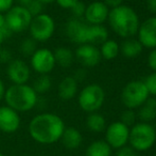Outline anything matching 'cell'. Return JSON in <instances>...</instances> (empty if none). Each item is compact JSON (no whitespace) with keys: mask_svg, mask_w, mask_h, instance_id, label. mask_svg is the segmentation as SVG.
Listing matches in <instances>:
<instances>
[{"mask_svg":"<svg viewBox=\"0 0 156 156\" xmlns=\"http://www.w3.org/2000/svg\"><path fill=\"white\" fill-rule=\"evenodd\" d=\"M65 122L53 112H41L31 119L28 125L30 137L39 144H53L61 140Z\"/></svg>","mask_w":156,"mask_h":156,"instance_id":"obj_1","label":"cell"},{"mask_svg":"<svg viewBox=\"0 0 156 156\" xmlns=\"http://www.w3.org/2000/svg\"><path fill=\"white\" fill-rule=\"evenodd\" d=\"M107 21L111 29L122 39L134 38L140 25L138 14L129 6H121L109 9Z\"/></svg>","mask_w":156,"mask_h":156,"instance_id":"obj_2","label":"cell"},{"mask_svg":"<svg viewBox=\"0 0 156 156\" xmlns=\"http://www.w3.org/2000/svg\"><path fill=\"white\" fill-rule=\"evenodd\" d=\"M38 94L28 83L11 85L5 89L3 101L5 105L17 112H27L34 109L38 104Z\"/></svg>","mask_w":156,"mask_h":156,"instance_id":"obj_3","label":"cell"},{"mask_svg":"<svg viewBox=\"0 0 156 156\" xmlns=\"http://www.w3.org/2000/svg\"><path fill=\"white\" fill-rule=\"evenodd\" d=\"M156 142V128L151 123L136 122L129 127V143L136 152L150 150Z\"/></svg>","mask_w":156,"mask_h":156,"instance_id":"obj_4","label":"cell"},{"mask_svg":"<svg viewBox=\"0 0 156 156\" xmlns=\"http://www.w3.org/2000/svg\"><path fill=\"white\" fill-rule=\"evenodd\" d=\"M105 101L104 89L99 83H89L85 86L78 94L79 107L87 113L100 110Z\"/></svg>","mask_w":156,"mask_h":156,"instance_id":"obj_5","label":"cell"},{"mask_svg":"<svg viewBox=\"0 0 156 156\" xmlns=\"http://www.w3.org/2000/svg\"><path fill=\"white\" fill-rule=\"evenodd\" d=\"M150 94L146 85L141 80H132L127 82L121 91V102L125 108L137 109L148 98Z\"/></svg>","mask_w":156,"mask_h":156,"instance_id":"obj_6","label":"cell"},{"mask_svg":"<svg viewBox=\"0 0 156 156\" xmlns=\"http://www.w3.org/2000/svg\"><path fill=\"white\" fill-rule=\"evenodd\" d=\"M28 30L30 38L37 43L47 42L53 36L55 32V21L51 15L43 12L36 16H33Z\"/></svg>","mask_w":156,"mask_h":156,"instance_id":"obj_7","label":"cell"},{"mask_svg":"<svg viewBox=\"0 0 156 156\" xmlns=\"http://www.w3.org/2000/svg\"><path fill=\"white\" fill-rule=\"evenodd\" d=\"M6 26L13 33H21L29 29L33 16L26 6H13L6 13H4Z\"/></svg>","mask_w":156,"mask_h":156,"instance_id":"obj_8","label":"cell"},{"mask_svg":"<svg viewBox=\"0 0 156 156\" xmlns=\"http://www.w3.org/2000/svg\"><path fill=\"white\" fill-rule=\"evenodd\" d=\"M55 65L53 51L49 48H37L30 57V67L38 75H49Z\"/></svg>","mask_w":156,"mask_h":156,"instance_id":"obj_9","label":"cell"},{"mask_svg":"<svg viewBox=\"0 0 156 156\" xmlns=\"http://www.w3.org/2000/svg\"><path fill=\"white\" fill-rule=\"evenodd\" d=\"M129 127L121 121H115L105 128V141L113 150H118L129 143Z\"/></svg>","mask_w":156,"mask_h":156,"instance_id":"obj_10","label":"cell"},{"mask_svg":"<svg viewBox=\"0 0 156 156\" xmlns=\"http://www.w3.org/2000/svg\"><path fill=\"white\" fill-rule=\"evenodd\" d=\"M6 76L12 85L27 83L31 76V67L23 59H13L8 63Z\"/></svg>","mask_w":156,"mask_h":156,"instance_id":"obj_11","label":"cell"},{"mask_svg":"<svg viewBox=\"0 0 156 156\" xmlns=\"http://www.w3.org/2000/svg\"><path fill=\"white\" fill-rule=\"evenodd\" d=\"M74 58L84 67H97L102 60L100 50L93 44H81L74 51Z\"/></svg>","mask_w":156,"mask_h":156,"instance_id":"obj_12","label":"cell"},{"mask_svg":"<svg viewBox=\"0 0 156 156\" xmlns=\"http://www.w3.org/2000/svg\"><path fill=\"white\" fill-rule=\"evenodd\" d=\"M136 36L144 48H156V15L140 23Z\"/></svg>","mask_w":156,"mask_h":156,"instance_id":"obj_13","label":"cell"},{"mask_svg":"<svg viewBox=\"0 0 156 156\" xmlns=\"http://www.w3.org/2000/svg\"><path fill=\"white\" fill-rule=\"evenodd\" d=\"M88 24L83 21L80 18H73L66 23L65 34L70 42L76 44H87V31H88Z\"/></svg>","mask_w":156,"mask_h":156,"instance_id":"obj_14","label":"cell"},{"mask_svg":"<svg viewBox=\"0 0 156 156\" xmlns=\"http://www.w3.org/2000/svg\"><path fill=\"white\" fill-rule=\"evenodd\" d=\"M109 9L103 1H93L86 6L84 13L85 21L88 25H103L107 21Z\"/></svg>","mask_w":156,"mask_h":156,"instance_id":"obj_15","label":"cell"},{"mask_svg":"<svg viewBox=\"0 0 156 156\" xmlns=\"http://www.w3.org/2000/svg\"><path fill=\"white\" fill-rule=\"evenodd\" d=\"M21 119L19 112L11 107L0 106V131L4 134H14L19 129Z\"/></svg>","mask_w":156,"mask_h":156,"instance_id":"obj_16","label":"cell"},{"mask_svg":"<svg viewBox=\"0 0 156 156\" xmlns=\"http://www.w3.org/2000/svg\"><path fill=\"white\" fill-rule=\"evenodd\" d=\"M79 82L73 76H66L58 86V95L63 101H70L78 94Z\"/></svg>","mask_w":156,"mask_h":156,"instance_id":"obj_17","label":"cell"},{"mask_svg":"<svg viewBox=\"0 0 156 156\" xmlns=\"http://www.w3.org/2000/svg\"><path fill=\"white\" fill-rule=\"evenodd\" d=\"M60 141L67 150H76L82 144L83 136L81 131L76 127H65Z\"/></svg>","mask_w":156,"mask_h":156,"instance_id":"obj_18","label":"cell"},{"mask_svg":"<svg viewBox=\"0 0 156 156\" xmlns=\"http://www.w3.org/2000/svg\"><path fill=\"white\" fill-rule=\"evenodd\" d=\"M137 120L140 122L151 123L156 119V98L150 96L144 104L137 108Z\"/></svg>","mask_w":156,"mask_h":156,"instance_id":"obj_19","label":"cell"},{"mask_svg":"<svg viewBox=\"0 0 156 156\" xmlns=\"http://www.w3.org/2000/svg\"><path fill=\"white\" fill-rule=\"evenodd\" d=\"M120 45V54L125 58L133 59L138 57L142 52V45L140 42L135 38H127L122 41Z\"/></svg>","mask_w":156,"mask_h":156,"instance_id":"obj_20","label":"cell"},{"mask_svg":"<svg viewBox=\"0 0 156 156\" xmlns=\"http://www.w3.org/2000/svg\"><path fill=\"white\" fill-rule=\"evenodd\" d=\"M108 39V31L103 25H89L87 31V44H102Z\"/></svg>","mask_w":156,"mask_h":156,"instance_id":"obj_21","label":"cell"},{"mask_svg":"<svg viewBox=\"0 0 156 156\" xmlns=\"http://www.w3.org/2000/svg\"><path fill=\"white\" fill-rule=\"evenodd\" d=\"M54 59H55L56 65L64 69L71 67L74 60V52L72 51L70 48L65 47V46H61L53 50Z\"/></svg>","mask_w":156,"mask_h":156,"instance_id":"obj_22","label":"cell"},{"mask_svg":"<svg viewBox=\"0 0 156 156\" xmlns=\"http://www.w3.org/2000/svg\"><path fill=\"white\" fill-rule=\"evenodd\" d=\"M99 50H100L102 59H105V60H113V59L117 58V57L119 56L120 45L115 40L107 39L106 41L101 44Z\"/></svg>","mask_w":156,"mask_h":156,"instance_id":"obj_23","label":"cell"},{"mask_svg":"<svg viewBox=\"0 0 156 156\" xmlns=\"http://www.w3.org/2000/svg\"><path fill=\"white\" fill-rule=\"evenodd\" d=\"M113 149L105 140H96L87 146L85 156H112Z\"/></svg>","mask_w":156,"mask_h":156,"instance_id":"obj_24","label":"cell"},{"mask_svg":"<svg viewBox=\"0 0 156 156\" xmlns=\"http://www.w3.org/2000/svg\"><path fill=\"white\" fill-rule=\"evenodd\" d=\"M86 126L93 133H102L106 128V120L99 112L88 113L86 118Z\"/></svg>","mask_w":156,"mask_h":156,"instance_id":"obj_25","label":"cell"},{"mask_svg":"<svg viewBox=\"0 0 156 156\" xmlns=\"http://www.w3.org/2000/svg\"><path fill=\"white\" fill-rule=\"evenodd\" d=\"M52 80L49 75H38V77L33 81V89L38 95L45 94L51 89Z\"/></svg>","mask_w":156,"mask_h":156,"instance_id":"obj_26","label":"cell"},{"mask_svg":"<svg viewBox=\"0 0 156 156\" xmlns=\"http://www.w3.org/2000/svg\"><path fill=\"white\" fill-rule=\"evenodd\" d=\"M37 49V42L34 41L32 38H28L21 41L20 46H19V50H20L21 55L25 57H31L34 51Z\"/></svg>","mask_w":156,"mask_h":156,"instance_id":"obj_27","label":"cell"},{"mask_svg":"<svg viewBox=\"0 0 156 156\" xmlns=\"http://www.w3.org/2000/svg\"><path fill=\"white\" fill-rule=\"evenodd\" d=\"M120 121L122 123H124L126 126L131 127L137 121V115H136V111L134 109H129L126 108L125 110H123L120 115Z\"/></svg>","mask_w":156,"mask_h":156,"instance_id":"obj_28","label":"cell"},{"mask_svg":"<svg viewBox=\"0 0 156 156\" xmlns=\"http://www.w3.org/2000/svg\"><path fill=\"white\" fill-rule=\"evenodd\" d=\"M144 85H146L147 89L149 91L150 96L155 97L156 96V72H152L151 74H149L144 80Z\"/></svg>","mask_w":156,"mask_h":156,"instance_id":"obj_29","label":"cell"},{"mask_svg":"<svg viewBox=\"0 0 156 156\" xmlns=\"http://www.w3.org/2000/svg\"><path fill=\"white\" fill-rule=\"evenodd\" d=\"M85 9H86V6H85L84 2L82 1H78L71 9V14L73 16V18H83L84 17V13H85Z\"/></svg>","mask_w":156,"mask_h":156,"instance_id":"obj_30","label":"cell"},{"mask_svg":"<svg viewBox=\"0 0 156 156\" xmlns=\"http://www.w3.org/2000/svg\"><path fill=\"white\" fill-rule=\"evenodd\" d=\"M26 8L29 10V12L31 13L32 16H36V15L43 13V9H44V4L41 3L37 0H32L29 4H28Z\"/></svg>","mask_w":156,"mask_h":156,"instance_id":"obj_31","label":"cell"},{"mask_svg":"<svg viewBox=\"0 0 156 156\" xmlns=\"http://www.w3.org/2000/svg\"><path fill=\"white\" fill-rule=\"evenodd\" d=\"M13 55L10 49L5 47H0V63L1 64H8L13 60Z\"/></svg>","mask_w":156,"mask_h":156,"instance_id":"obj_32","label":"cell"},{"mask_svg":"<svg viewBox=\"0 0 156 156\" xmlns=\"http://www.w3.org/2000/svg\"><path fill=\"white\" fill-rule=\"evenodd\" d=\"M116 156H137V153L134 149H132L131 146H124L122 148L118 149Z\"/></svg>","mask_w":156,"mask_h":156,"instance_id":"obj_33","label":"cell"},{"mask_svg":"<svg viewBox=\"0 0 156 156\" xmlns=\"http://www.w3.org/2000/svg\"><path fill=\"white\" fill-rule=\"evenodd\" d=\"M148 65L153 72H156V48L151 49L148 56Z\"/></svg>","mask_w":156,"mask_h":156,"instance_id":"obj_34","label":"cell"},{"mask_svg":"<svg viewBox=\"0 0 156 156\" xmlns=\"http://www.w3.org/2000/svg\"><path fill=\"white\" fill-rule=\"evenodd\" d=\"M78 1H80V0H55V3L60 8L65 9V10H70Z\"/></svg>","mask_w":156,"mask_h":156,"instance_id":"obj_35","label":"cell"},{"mask_svg":"<svg viewBox=\"0 0 156 156\" xmlns=\"http://www.w3.org/2000/svg\"><path fill=\"white\" fill-rule=\"evenodd\" d=\"M15 0H0V13H6L13 6Z\"/></svg>","mask_w":156,"mask_h":156,"instance_id":"obj_36","label":"cell"},{"mask_svg":"<svg viewBox=\"0 0 156 156\" xmlns=\"http://www.w3.org/2000/svg\"><path fill=\"white\" fill-rule=\"evenodd\" d=\"M86 75H87L86 70H85V69H79L78 71L74 73L73 77L79 82V81H83V80H84V79L86 78Z\"/></svg>","mask_w":156,"mask_h":156,"instance_id":"obj_37","label":"cell"},{"mask_svg":"<svg viewBox=\"0 0 156 156\" xmlns=\"http://www.w3.org/2000/svg\"><path fill=\"white\" fill-rule=\"evenodd\" d=\"M122 1H123V0H103V2L108 6V9H114V8H117V6H121Z\"/></svg>","mask_w":156,"mask_h":156,"instance_id":"obj_38","label":"cell"},{"mask_svg":"<svg viewBox=\"0 0 156 156\" xmlns=\"http://www.w3.org/2000/svg\"><path fill=\"white\" fill-rule=\"evenodd\" d=\"M146 6L149 12L156 15V0H146Z\"/></svg>","mask_w":156,"mask_h":156,"instance_id":"obj_39","label":"cell"},{"mask_svg":"<svg viewBox=\"0 0 156 156\" xmlns=\"http://www.w3.org/2000/svg\"><path fill=\"white\" fill-rule=\"evenodd\" d=\"M11 36H12V33H11L10 31L0 29V47H1V45L3 44V42L5 41L6 39L10 38Z\"/></svg>","mask_w":156,"mask_h":156,"instance_id":"obj_40","label":"cell"},{"mask_svg":"<svg viewBox=\"0 0 156 156\" xmlns=\"http://www.w3.org/2000/svg\"><path fill=\"white\" fill-rule=\"evenodd\" d=\"M0 29L6 30V31H10V30H9V28H8V26H6V21H5V17H4V14H2V13H0ZM11 33H12V32H11Z\"/></svg>","mask_w":156,"mask_h":156,"instance_id":"obj_41","label":"cell"},{"mask_svg":"<svg viewBox=\"0 0 156 156\" xmlns=\"http://www.w3.org/2000/svg\"><path fill=\"white\" fill-rule=\"evenodd\" d=\"M5 86H4V82L0 79V103L3 101L4 98V93H5Z\"/></svg>","mask_w":156,"mask_h":156,"instance_id":"obj_42","label":"cell"},{"mask_svg":"<svg viewBox=\"0 0 156 156\" xmlns=\"http://www.w3.org/2000/svg\"><path fill=\"white\" fill-rule=\"evenodd\" d=\"M18 1V4L19 6H27L32 0H17Z\"/></svg>","mask_w":156,"mask_h":156,"instance_id":"obj_43","label":"cell"},{"mask_svg":"<svg viewBox=\"0 0 156 156\" xmlns=\"http://www.w3.org/2000/svg\"><path fill=\"white\" fill-rule=\"evenodd\" d=\"M37 1H39L41 3H43L44 6H46V4L54 3V2H55V0H37Z\"/></svg>","mask_w":156,"mask_h":156,"instance_id":"obj_44","label":"cell"},{"mask_svg":"<svg viewBox=\"0 0 156 156\" xmlns=\"http://www.w3.org/2000/svg\"><path fill=\"white\" fill-rule=\"evenodd\" d=\"M0 156H5V155H4L3 153H1V152H0Z\"/></svg>","mask_w":156,"mask_h":156,"instance_id":"obj_45","label":"cell"}]
</instances>
